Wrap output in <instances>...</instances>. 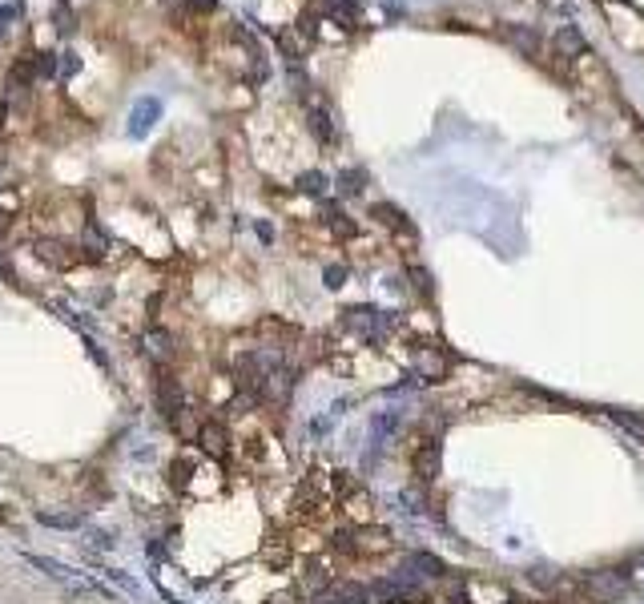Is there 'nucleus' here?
<instances>
[{
	"label": "nucleus",
	"instance_id": "a211bd4d",
	"mask_svg": "<svg viewBox=\"0 0 644 604\" xmlns=\"http://www.w3.org/2000/svg\"><path fill=\"white\" fill-rule=\"evenodd\" d=\"M608 415H612V423H620L628 436L644 443V411H628V407H608Z\"/></svg>",
	"mask_w": 644,
	"mask_h": 604
},
{
	"label": "nucleus",
	"instance_id": "2eb2a0df",
	"mask_svg": "<svg viewBox=\"0 0 644 604\" xmlns=\"http://www.w3.org/2000/svg\"><path fill=\"white\" fill-rule=\"evenodd\" d=\"M157 113H161V105H157L154 97H145L141 105H134V113H129V134H137V137H141L145 129L154 125V117H157Z\"/></svg>",
	"mask_w": 644,
	"mask_h": 604
},
{
	"label": "nucleus",
	"instance_id": "4468645a",
	"mask_svg": "<svg viewBox=\"0 0 644 604\" xmlns=\"http://www.w3.org/2000/svg\"><path fill=\"white\" fill-rule=\"evenodd\" d=\"M371 218H378L383 226L399 230V234H411V222H407V213H403L399 206H391V201H375V206H371Z\"/></svg>",
	"mask_w": 644,
	"mask_h": 604
},
{
	"label": "nucleus",
	"instance_id": "f704fd0d",
	"mask_svg": "<svg viewBox=\"0 0 644 604\" xmlns=\"http://www.w3.org/2000/svg\"><path fill=\"white\" fill-rule=\"evenodd\" d=\"M266 604H302V593H274L266 596Z\"/></svg>",
	"mask_w": 644,
	"mask_h": 604
},
{
	"label": "nucleus",
	"instance_id": "7c9ffc66",
	"mask_svg": "<svg viewBox=\"0 0 644 604\" xmlns=\"http://www.w3.org/2000/svg\"><path fill=\"white\" fill-rule=\"evenodd\" d=\"M77 69H81V56L77 53H56V73H61V77H73Z\"/></svg>",
	"mask_w": 644,
	"mask_h": 604
},
{
	"label": "nucleus",
	"instance_id": "6e6552de",
	"mask_svg": "<svg viewBox=\"0 0 644 604\" xmlns=\"http://www.w3.org/2000/svg\"><path fill=\"white\" fill-rule=\"evenodd\" d=\"M411 471L419 483H431L439 475V443L435 439H419L411 448Z\"/></svg>",
	"mask_w": 644,
	"mask_h": 604
},
{
	"label": "nucleus",
	"instance_id": "412c9836",
	"mask_svg": "<svg viewBox=\"0 0 644 604\" xmlns=\"http://www.w3.org/2000/svg\"><path fill=\"white\" fill-rule=\"evenodd\" d=\"M36 524L61 528V532H73V528L85 524V515H77V512H36Z\"/></svg>",
	"mask_w": 644,
	"mask_h": 604
},
{
	"label": "nucleus",
	"instance_id": "f3484780",
	"mask_svg": "<svg viewBox=\"0 0 644 604\" xmlns=\"http://www.w3.org/2000/svg\"><path fill=\"white\" fill-rule=\"evenodd\" d=\"M189 480H193V459H173L166 468L169 492H189Z\"/></svg>",
	"mask_w": 644,
	"mask_h": 604
},
{
	"label": "nucleus",
	"instance_id": "c9c22d12",
	"mask_svg": "<svg viewBox=\"0 0 644 604\" xmlns=\"http://www.w3.org/2000/svg\"><path fill=\"white\" fill-rule=\"evenodd\" d=\"M12 16H16V12H12L9 4H0V33H4V29L12 24Z\"/></svg>",
	"mask_w": 644,
	"mask_h": 604
},
{
	"label": "nucleus",
	"instance_id": "473e14b6",
	"mask_svg": "<svg viewBox=\"0 0 644 604\" xmlns=\"http://www.w3.org/2000/svg\"><path fill=\"white\" fill-rule=\"evenodd\" d=\"M56 73V53H41L36 56V77H53Z\"/></svg>",
	"mask_w": 644,
	"mask_h": 604
},
{
	"label": "nucleus",
	"instance_id": "b1692460",
	"mask_svg": "<svg viewBox=\"0 0 644 604\" xmlns=\"http://www.w3.org/2000/svg\"><path fill=\"white\" fill-rule=\"evenodd\" d=\"M363 186H367V173H363V169H343V173H338V193H343V198L363 193Z\"/></svg>",
	"mask_w": 644,
	"mask_h": 604
},
{
	"label": "nucleus",
	"instance_id": "c756f323",
	"mask_svg": "<svg viewBox=\"0 0 644 604\" xmlns=\"http://www.w3.org/2000/svg\"><path fill=\"white\" fill-rule=\"evenodd\" d=\"M53 24H56V33H73V29H77V16H73L65 4H56V9H53Z\"/></svg>",
	"mask_w": 644,
	"mask_h": 604
},
{
	"label": "nucleus",
	"instance_id": "0eeeda50",
	"mask_svg": "<svg viewBox=\"0 0 644 604\" xmlns=\"http://www.w3.org/2000/svg\"><path fill=\"white\" fill-rule=\"evenodd\" d=\"M331 584H334V564H326L322 556L302 564V572H298V593L302 596H322Z\"/></svg>",
	"mask_w": 644,
	"mask_h": 604
},
{
	"label": "nucleus",
	"instance_id": "9b49d317",
	"mask_svg": "<svg viewBox=\"0 0 644 604\" xmlns=\"http://www.w3.org/2000/svg\"><path fill=\"white\" fill-rule=\"evenodd\" d=\"M343 515L351 520V528H363V524H371L375 520V508H371V495L363 492V488H355L351 495H343Z\"/></svg>",
	"mask_w": 644,
	"mask_h": 604
},
{
	"label": "nucleus",
	"instance_id": "39448f33",
	"mask_svg": "<svg viewBox=\"0 0 644 604\" xmlns=\"http://www.w3.org/2000/svg\"><path fill=\"white\" fill-rule=\"evenodd\" d=\"M193 439H198V448L206 451L210 459H226V455H230V431H226L222 419H201L198 431H193Z\"/></svg>",
	"mask_w": 644,
	"mask_h": 604
},
{
	"label": "nucleus",
	"instance_id": "f8f14e48",
	"mask_svg": "<svg viewBox=\"0 0 644 604\" xmlns=\"http://www.w3.org/2000/svg\"><path fill=\"white\" fill-rule=\"evenodd\" d=\"M290 556H294V540H286V536H266V544H262V560H266L270 568H286Z\"/></svg>",
	"mask_w": 644,
	"mask_h": 604
},
{
	"label": "nucleus",
	"instance_id": "72a5a7b5",
	"mask_svg": "<svg viewBox=\"0 0 644 604\" xmlns=\"http://www.w3.org/2000/svg\"><path fill=\"white\" fill-rule=\"evenodd\" d=\"M322 278H326V286H331V291H338V286L346 282V266H326V274H322Z\"/></svg>",
	"mask_w": 644,
	"mask_h": 604
},
{
	"label": "nucleus",
	"instance_id": "1a4fd4ad",
	"mask_svg": "<svg viewBox=\"0 0 644 604\" xmlns=\"http://www.w3.org/2000/svg\"><path fill=\"white\" fill-rule=\"evenodd\" d=\"M318 600L322 604H371V588H363L355 580H334Z\"/></svg>",
	"mask_w": 644,
	"mask_h": 604
},
{
	"label": "nucleus",
	"instance_id": "9d476101",
	"mask_svg": "<svg viewBox=\"0 0 644 604\" xmlns=\"http://www.w3.org/2000/svg\"><path fill=\"white\" fill-rule=\"evenodd\" d=\"M314 4H318L322 16H331L343 29H358V21H363V9H358L355 0H314Z\"/></svg>",
	"mask_w": 644,
	"mask_h": 604
},
{
	"label": "nucleus",
	"instance_id": "2f4dec72",
	"mask_svg": "<svg viewBox=\"0 0 644 604\" xmlns=\"http://www.w3.org/2000/svg\"><path fill=\"white\" fill-rule=\"evenodd\" d=\"M173 9H186V12H213L218 0H169Z\"/></svg>",
	"mask_w": 644,
	"mask_h": 604
},
{
	"label": "nucleus",
	"instance_id": "c85d7f7f",
	"mask_svg": "<svg viewBox=\"0 0 644 604\" xmlns=\"http://www.w3.org/2000/svg\"><path fill=\"white\" fill-rule=\"evenodd\" d=\"M407 274H411V286H415V291H419L423 298H431V291H435V286H431V274H427L423 266H411Z\"/></svg>",
	"mask_w": 644,
	"mask_h": 604
},
{
	"label": "nucleus",
	"instance_id": "7ed1b4c3",
	"mask_svg": "<svg viewBox=\"0 0 644 604\" xmlns=\"http://www.w3.org/2000/svg\"><path fill=\"white\" fill-rule=\"evenodd\" d=\"M338 323L346 326V331H355L358 338H367V343H375V338H383L391 331V314H383V311H375V306H346L343 311V318Z\"/></svg>",
	"mask_w": 644,
	"mask_h": 604
},
{
	"label": "nucleus",
	"instance_id": "f03ea898",
	"mask_svg": "<svg viewBox=\"0 0 644 604\" xmlns=\"http://www.w3.org/2000/svg\"><path fill=\"white\" fill-rule=\"evenodd\" d=\"M580 593L588 596L592 604H620L633 588H628L624 568H588V572H580Z\"/></svg>",
	"mask_w": 644,
	"mask_h": 604
},
{
	"label": "nucleus",
	"instance_id": "cd10ccee",
	"mask_svg": "<svg viewBox=\"0 0 644 604\" xmlns=\"http://www.w3.org/2000/svg\"><path fill=\"white\" fill-rule=\"evenodd\" d=\"M149 355H157V358L173 355V335H166V331H154V335H149Z\"/></svg>",
	"mask_w": 644,
	"mask_h": 604
},
{
	"label": "nucleus",
	"instance_id": "a878e982",
	"mask_svg": "<svg viewBox=\"0 0 644 604\" xmlns=\"http://www.w3.org/2000/svg\"><path fill=\"white\" fill-rule=\"evenodd\" d=\"M624 576H628V588L644 593V548L628 556V564H624Z\"/></svg>",
	"mask_w": 644,
	"mask_h": 604
},
{
	"label": "nucleus",
	"instance_id": "20e7f679",
	"mask_svg": "<svg viewBox=\"0 0 644 604\" xmlns=\"http://www.w3.org/2000/svg\"><path fill=\"white\" fill-rule=\"evenodd\" d=\"M33 254L41 258L45 266H53V270H69V266H81V262H85L81 246H73V242H61V238H36V242H33Z\"/></svg>",
	"mask_w": 644,
	"mask_h": 604
},
{
	"label": "nucleus",
	"instance_id": "5701e85b",
	"mask_svg": "<svg viewBox=\"0 0 644 604\" xmlns=\"http://www.w3.org/2000/svg\"><path fill=\"white\" fill-rule=\"evenodd\" d=\"M395 431H399V415H395V411H383V415L375 419V427H371V439H375V448H383V443H387Z\"/></svg>",
	"mask_w": 644,
	"mask_h": 604
},
{
	"label": "nucleus",
	"instance_id": "dca6fc26",
	"mask_svg": "<svg viewBox=\"0 0 644 604\" xmlns=\"http://www.w3.org/2000/svg\"><path fill=\"white\" fill-rule=\"evenodd\" d=\"M322 222H326V230H331L334 238H355L358 234V226L351 222L338 206H326V210H322Z\"/></svg>",
	"mask_w": 644,
	"mask_h": 604
},
{
	"label": "nucleus",
	"instance_id": "e433bc0d",
	"mask_svg": "<svg viewBox=\"0 0 644 604\" xmlns=\"http://www.w3.org/2000/svg\"><path fill=\"white\" fill-rule=\"evenodd\" d=\"M9 222H12L9 213H0V234H4V230H9Z\"/></svg>",
	"mask_w": 644,
	"mask_h": 604
},
{
	"label": "nucleus",
	"instance_id": "4be33fe9",
	"mask_svg": "<svg viewBox=\"0 0 644 604\" xmlns=\"http://www.w3.org/2000/svg\"><path fill=\"white\" fill-rule=\"evenodd\" d=\"M278 45H282V53H286L290 61H298V56L306 53V45H311V36L298 33V24H294V29H286V33H278Z\"/></svg>",
	"mask_w": 644,
	"mask_h": 604
},
{
	"label": "nucleus",
	"instance_id": "423d86ee",
	"mask_svg": "<svg viewBox=\"0 0 644 604\" xmlns=\"http://www.w3.org/2000/svg\"><path fill=\"white\" fill-rule=\"evenodd\" d=\"M157 407H161V415H166L169 423L178 427V419L186 415V391H181V383L173 379V375H157Z\"/></svg>",
	"mask_w": 644,
	"mask_h": 604
},
{
	"label": "nucleus",
	"instance_id": "aec40b11",
	"mask_svg": "<svg viewBox=\"0 0 644 604\" xmlns=\"http://www.w3.org/2000/svg\"><path fill=\"white\" fill-rule=\"evenodd\" d=\"M306 121H311V129H314V137H318L322 146H331L334 141V117L322 105H311V113H306Z\"/></svg>",
	"mask_w": 644,
	"mask_h": 604
},
{
	"label": "nucleus",
	"instance_id": "bb28decb",
	"mask_svg": "<svg viewBox=\"0 0 644 604\" xmlns=\"http://www.w3.org/2000/svg\"><path fill=\"white\" fill-rule=\"evenodd\" d=\"M322 190H326V178H322L318 169H311V173H302V178H298V193H311V198H318Z\"/></svg>",
	"mask_w": 644,
	"mask_h": 604
},
{
	"label": "nucleus",
	"instance_id": "4c0bfd02",
	"mask_svg": "<svg viewBox=\"0 0 644 604\" xmlns=\"http://www.w3.org/2000/svg\"><path fill=\"white\" fill-rule=\"evenodd\" d=\"M0 278H12V266H4V262H0Z\"/></svg>",
	"mask_w": 644,
	"mask_h": 604
},
{
	"label": "nucleus",
	"instance_id": "ddd939ff",
	"mask_svg": "<svg viewBox=\"0 0 644 604\" xmlns=\"http://www.w3.org/2000/svg\"><path fill=\"white\" fill-rule=\"evenodd\" d=\"M403 576H443V564L435 556H427V552H411V556L403 560Z\"/></svg>",
	"mask_w": 644,
	"mask_h": 604
},
{
	"label": "nucleus",
	"instance_id": "f257e3e1",
	"mask_svg": "<svg viewBox=\"0 0 644 604\" xmlns=\"http://www.w3.org/2000/svg\"><path fill=\"white\" fill-rule=\"evenodd\" d=\"M331 548L334 552H346V556H387L395 548L387 528H375V524H363V528H346V532H334L331 536Z\"/></svg>",
	"mask_w": 644,
	"mask_h": 604
},
{
	"label": "nucleus",
	"instance_id": "6ab92c4d",
	"mask_svg": "<svg viewBox=\"0 0 644 604\" xmlns=\"http://www.w3.org/2000/svg\"><path fill=\"white\" fill-rule=\"evenodd\" d=\"M503 36H508L511 45H520L528 56H540V33H535V29H523V24H508V29H503Z\"/></svg>",
	"mask_w": 644,
	"mask_h": 604
},
{
	"label": "nucleus",
	"instance_id": "393cba45",
	"mask_svg": "<svg viewBox=\"0 0 644 604\" xmlns=\"http://www.w3.org/2000/svg\"><path fill=\"white\" fill-rule=\"evenodd\" d=\"M555 49H560V56H580V53H584V36H580L576 29H560Z\"/></svg>",
	"mask_w": 644,
	"mask_h": 604
}]
</instances>
